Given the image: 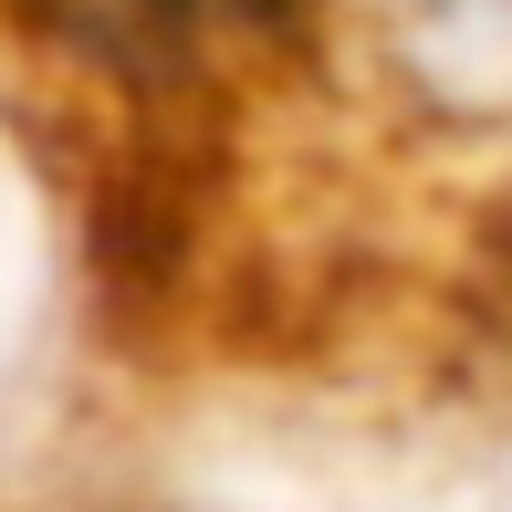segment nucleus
<instances>
[{
    "label": "nucleus",
    "mask_w": 512,
    "mask_h": 512,
    "mask_svg": "<svg viewBox=\"0 0 512 512\" xmlns=\"http://www.w3.org/2000/svg\"><path fill=\"white\" fill-rule=\"evenodd\" d=\"M178 11H220V21H251V11H283V0H178Z\"/></svg>",
    "instance_id": "obj_1"
}]
</instances>
